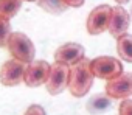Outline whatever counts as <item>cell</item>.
<instances>
[{
    "label": "cell",
    "instance_id": "6da1fadb",
    "mask_svg": "<svg viewBox=\"0 0 132 115\" xmlns=\"http://www.w3.org/2000/svg\"><path fill=\"white\" fill-rule=\"evenodd\" d=\"M93 84V75L90 72V59L84 58L79 62L73 64L70 67L69 75V92L75 98L86 96Z\"/></svg>",
    "mask_w": 132,
    "mask_h": 115
},
{
    "label": "cell",
    "instance_id": "7a4b0ae2",
    "mask_svg": "<svg viewBox=\"0 0 132 115\" xmlns=\"http://www.w3.org/2000/svg\"><path fill=\"white\" fill-rule=\"evenodd\" d=\"M6 48L8 51L11 53L13 59L28 65L34 61V54H36V50H34V44L30 40V37L23 33H13L10 36V40L6 44Z\"/></svg>",
    "mask_w": 132,
    "mask_h": 115
},
{
    "label": "cell",
    "instance_id": "3957f363",
    "mask_svg": "<svg viewBox=\"0 0 132 115\" xmlns=\"http://www.w3.org/2000/svg\"><path fill=\"white\" fill-rule=\"evenodd\" d=\"M90 72L93 78L112 81L123 73V65L117 58L112 56H98L90 61Z\"/></svg>",
    "mask_w": 132,
    "mask_h": 115
},
{
    "label": "cell",
    "instance_id": "277c9868",
    "mask_svg": "<svg viewBox=\"0 0 132 115\" xmlns=\"http://www.w3.org/2000/svg\"><path fill=\"white\" fill-rule=\"evenodd\" d=\"M110 19H112V6H109V5L95 6L89 13L87 20H86V27H87L89 34L98 36V34L104 33L106 30H109Z\"/></svg>",
    "mask_w": 132,
    "mask_h": 115
},
{
    "label": "cell",
    "instance_id": "5b68a950",
    "mask_svg": "<svg viewBox=\"0 0 132 115\" xmlns=\"http://www.w3.org/2000/svg\"><path fill=\"white\" fill-rule=\"evenodd\" d=\"M69 75H70V67L61 64V62H54L50 69V75L48 79L45 83V89L50 95H59L62 93L69 86Z\"/></svg>",
    "mask_w": 132,
    "mask_h": 115
},
{
    "label": "cell",
    "instance_id": "8992f818",
    "mask_svg": "<svg viewBox=\"0 0 132 115\" xmlns=\"http://www.w3.org/2000/svg\"><path fill=\"white\" fill-rule=\"evenodd\" d=\"M112 100H127L132 96V72L121 73L118 78L106 83V92Z\"/></svg>",
    "mask_w": 132,
    "mask_h": 115
},
{
    "label": "cell",
    "instance_id": "52a82bcc",
    "mask_svg": "<svg viewBox=\"0 0 132 115\" xmlns=\"http://www.w3.org/2000/svg\"><path fill=\"white\" fill-rule=\"evenodd\" d=\"M25 69H27L25 64H22L16 59H8L0 67V83L6 87L19 86L23 81Z\"/></svg>",
    "mask_w": 132,
    "mask_h": 115
},
{
    "label": "cell",
    "instance_id": "ba28073f",
    "mask_svg": "<svg viewBox=\"0 0 132 115\" xmlns=\"http://www.w3.org/2000/svg\"><path fill=\"white\" fill-rule=\"evenodd\" d=\"M50 69H51V65L47 61H33L25 69L23 83L28 87H39V86L45 84L48 79V75H50Z\"/></svg>",
    "mask_w": 132,
    "mask_h": 115
},
{
    "label": "cell",
    "instance_id": "9c48e42d",
    "mask_svg": "<svg viewBox=\"0 0 132 115\" xmlns=\"http://www.w3.org/2000/svg\"><path fill=\"white\" fill-rule=\"evenodd\" d=\"M81 59H84V47L76 42L64 44L54 51V62H61L69 67L79 62Z\"/></svg>",
    "mask_w": 132,
    "mask_h": 115
},
{
    "label": "cell",
    "instance_id": "30bf717a",
    "mask_svg": "<svg viewBox=\"0 0 132 115\" xmlns=\"http://www.w3.org/2000/svg\"><path fill=\"white\" fill-rule=\"evenodd\" d=\"M130 23V14L120 5L112 8V19H110V25H109V33L112 34V37L118 39L123 34H126L127 28Z\"/></svg>",
    "mask_w": 132,
    "mask_h": 115
},
{
    "label": "cell",
    "instance_id": "8fae6325",
    "mask_svg": "<svg viewBox=\"0 0 132 115\" xmlns=\"http://www.w3.org/2000/svg\"><path fill=\"white\" fill-rule=\"evenodd\" d=\"M110 107H112V98H109L106 93H96L86 103V109L92 115L106 113L107 110H110Z\"/></svg>",
    "mask_w": 132,
    "mask_h": 115
},
{
    "label": "cell",
    "instance_id": "7c38bea8",
    "mask_svg": "<svg viewBox=\"0 0 132 115\" xmlns=\"http://www.w3.org/2000/svg\"><path fill=\"white\" fill-rule=\"evenodd\" d=\"M117 53L123 61L132 64V34H123L117 39Z\"/></svg>",
    "mask_w": 132,
    "mask_h": 115
},
{
    "label": "cell",
    "instance_id": "4fadbf2b",
    "mask_svg": "<svg viewBox=\"0 0 132 115\" xmlns=\"http://www.w3.org/2000/svg\"><path fill=\"white\" fill-rule=\"evenodd\" d=\"M23 0H0V17L11 20L20 10Z\"/></svg>",
    "mask_w": 132,
    "mask_h": 115
},
{
    "label": "cell",
    "instance_id": "5bb4252c",
    "mask_svg": "<svg viewBox=\"0 0 132 115\" xmlns=\"http://www.w3.org/2000/svg\"><path fill=\"white\" fill-rule=\"evenodd\" d=\"M36 3L39 8H42L44 11H47L48 14H53V16H59V14L65 13L69 8L62 0H37Z\"/></svg>",
    "mask_w": 132,
    "mask_h": 115
},
{
    "label": "cell",
    "instance_id": "9a60e30c",
    "mask_svg": "<svg viewBox=\"0 0 132 115\" xmlns=\"http://www.w3.org/2000/svg\"><path fill=\"white\" fill-rule=\"evenodd\" d=\"M11 34H13V31H11V23H10V20L0 17V48H5V47H6V44H8Z\"/></svg>",
    "mask_w": 132,
    "mask_h": 115
},
{
    "label": "cell",
    "instance_id": "2e32d148",
    "mask_svg": "<svg viewBox=\"0 0 132 115\" xmlns=\"http://www.w3.org/2000/svg\"><path fill=\"white\" fill-rule=\"evenodd\" d=\"M118 115H132V100H123L120 103Z\"/></svg>",
    "mask_w": 132,
    "mask_h": 115
},
{
    "label": "cell",
    "instance_id": "e0dca14e",
    "mask_svg": "<svg viewBox=\"0 0 132 115\" xmlns=\"http://www.w3.org/2000/svg\"><path fill=\"white\" fill-rule=\"evenodd\" d=\"M23 115H47V113H45V109H44L42 106H39V104H31V106H28V109L25 110Z\"/></svg>",
    "mask_w": 132,
    "mask_h": 115
},
{
    "label": "cell",
    "instance_id": "ac0fdd59",
    "mask_svg": "<svg viewBox=\"0 0 132 115\" xmlns=\"http://www.w3.org/2000/svg\"><path fill=\"white\" fill-rule=\"evenodd\" d=\"M69 8H79L84 5V0H62Z\"/></svg>",
    "mask_w": 132,
    "mask_h": 115
},
{
    "label": "cell",
    "instance_id": "d6986e66",
    "mask_svg": "<svg viewBox=\"0 0 132 115\" xmlns=\"http://www.w3.org/2000/svg\"><path fill=\"white\" fill-rule=\"evenodd\" d=\"M115 2H117V5H120V6H123L124 3H127V2H129V0H115Z\"/></svg>",
    "mask_w": 132,
    "mask_h": 115
},
{
    "label": "cell",
    "instance_id": "ffe728a7",
    "mask_svg": "<svg viewBox=\"0 0 132 115\" xmlns=\"http://www.w3.org/2000/svg\"><path fill=\"white\" fill-rule=\"evenodd\" d=\"M25 2H37V0H25Z\"/></svg>",
    "mask_w": 132,
    "mask_h": 115
},
{
    "label": "cell",
    "instance_id": "44dd1931",
    "mask_svg": "<svg viewBox=\"0 0 132 115\" xmlns=\"http://www.w3.org/2000/svg\"><path fill=\"white\" fill-rule=\"evenodd\" d=\"M130 14H132V11H130Z\"/></svg>",
    "mask_w": 132,
    "mask_h": 115
}]
</instances>
